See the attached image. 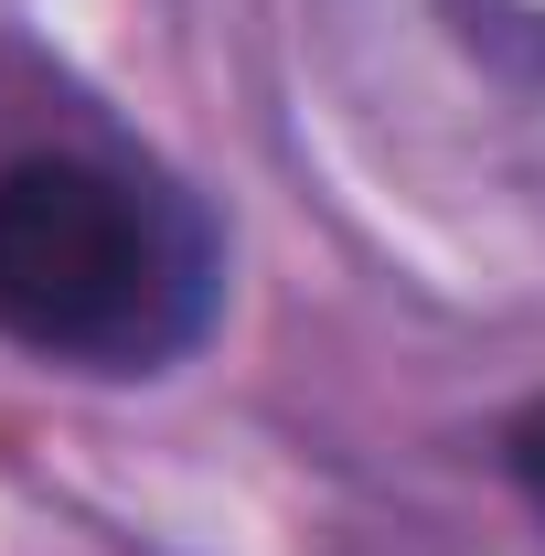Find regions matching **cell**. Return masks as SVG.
I'll list each match as a JSON object with an SVG mask.
<instances>
[{
	"label": "cell",
	"mask_w": 545,
	"mask_h": 556,
	"mask_svg": "<svg viewBox=\"0 0 545 556\" xmlns=\"http://www.w3.org/2000/svg\"><path fill=\"white\" fill-rule=\"evenodd\" d=\"M214 321V236L172 182L33 150L0 172V332L54 364L150 375Z\"/></svg>",
	"instance_id": "1"
},
{
	"label": "cell",
	"mask_w": 545,
	"mask_h": 556,
	"mask_svg": "<svg viewBox=\"0 0 545 556\" xmlns=\"http://www.w3.org/2000/svg\"><path fill=\"white\" fill-rule=\"evenodd\" d=\"M503 471H514V492H524V503L545 514V396L514 417V428H503Z\"/></svg>",
	"instance_id": "2"
}]
</instances>
